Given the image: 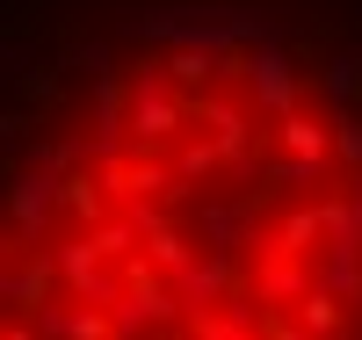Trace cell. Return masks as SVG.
<instances>
[{"instance_id": "cell-1", "label": "cell", "mask_w": 362, "mask_h": 340, "mask_svg": "<svg viewBox=\"0 0 362 340\" xmlns=\"http://www.w3.org/2000/svg\"><path fill=\"white\" fill-rule=\"evenodd\" d=\"M0 246V340H362V0L58 15Z\"/></svg>"}]
</instances>
